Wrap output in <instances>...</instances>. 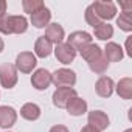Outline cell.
Here are the masks:
<instances>
[{
	"mask_svg": "<svg viewBox=\"0 0 132 132\" xmlns=\"http://www.w3.org/2000/svg\"><path fill=\"white\" fill-rule=\"evenodd\" d=\"M126 48H127V56H132V53L129 51V48H130V39L126 40Z\"/></svg>",
	"mask_w": 132,
	"mask_h": 132,
	"instance_id": "31",
	"label": "cell"
},
{
	"mask_svg": "<svg viewBox=\"0 0 132 132\" xmlns=\"http://www.w3.org/2000/svg\"><path fill=\"white\" fill-rule=\"evenodd\" d=\"M81 132H100V130H96L95 127H92V126L87 124V126H84V127L81 129Z\"/></svg>",
	"mask_w": 132,
	"mask_h": 132,
	"instance_id": "30",
	"label": "cell"
},
{
	"mask_svg": "<svg viewBox=\"0 0 132 132\" xmlns=\"http://www.w3.org/2000/svg\"><path fill=\"white\" fill-rule=\"evenodd\" d=\"M87 64H89L90 70H92L93 73H98V75L106 73V70H107V67H109V62L106 61L104 54H101L100 57H96V59H93V61H90V62H87Z\"/></svg>",
	"mask_w": 132,
	"mask_h": 132,
	"instance_id": "21",
	"label": "cell"
},
{
	"mask_svg": "<svg viewBox=\"0 0 132 132\" xmlns=\"http://www.w3.org/2000/svg\"><path fill=\"white\" fill-rule=\"evenodd\" d=\"M19 81L17 70L14 64H2L0 65V84L5 89H13Z\"/></svg>",
	"mask_w": 132,
	"mask_h": 132,
	"instance_id": "3",
	"label": "cell"
},
{
	"mask_svg": "<svg viewBox=\"0 0 132 132\" xmlns=\"http://www.w3.org/2000/svg\"><path fill=\"white\" fill-rule=\"evenodd\" d=\"M47 40H50L51 44H62L64 39H65V33H64V28L59 25V23H50L47 28H45V36H44Z\"/></svg>",
	"mask_w": 132,
	"mask_h": 132,
	"instance_id": "10",
	"label": "cell"
},
{
	"mask_svg": "<svg viewBox=\"0 0 132 132\" xmlns=\"http://www.w3.org/2000/svg\"><path fill=\"white\" fill-rule=\"evenodd\" d=\"M93 34L96 39L100 40H109L112 36H113V27L109 25L107 22H101L98 27L93 28Z\"/></svg>",
	"mask_w": 132,
	"mask_h": 132,
	"instance_id": "19",
	"label": "cell"
},
{
	"mask_svg": "<svg viewBox=\"0 0 132 132\" xmlns=\"http://www.w3.org/2000/svg\"><path fill=\"white\" fill-rule=\"evenodd\" d=\"M54 54H56V59H57L61 64H65V65L70 64V62H73L75 57H76V51H75L67 42H62V44L56 45Z\"/></svg>",
	"mask_w": 132,
	"mask_h": 132,
	"instance_id": "8",
	"label": "cell"
},
{
	"mask_svg": "<svg viewBox=\"0 0 132 132\" xmlns=\"http://www.w3.org/2000/svg\"><path fill=\"white\" fill-rule=\"evenodd\" d=\"M50 132H69V129L65 126H62V124H56V126H53L50 129Z\"/></svg>",
	"mask_w": 132,
	"mask_h": 132,
	"instance_id": "27",
	"label": "cell"
},
{
	"mask_svg": "<svg viewBox=\"0 0 132 132\" xmlns=\"http://www.w3.org/2000/svg\"><path fill=\"white\" fill-rule=\"evenodd\" d=\"M31 84L36 90H47L51 84V73L45 69H37L31 76Z\"/></svg>",
	"mask_w": 132,
	"mask_h": 132,
	"instance_id": "7",
	"label": "cell"
},
{
	"mask_svg": "<svg viewBox=\"0 0 132 132\" xmlns=\"http://www.w3.org/2000/svg\"><path fill=\"white\" fill-rule=\"evenodd\" d=\"M50 20H51V13L47 6H44L37 13L31 14V23L36 28H47L50 25Z\"/></svg>",
	"mask_w": 132,
	"mask_h": 132,
	"instance_id": "14",
	"label": "cell"
},
{
	"mask_svg": "<svg viewBox=\"0 0 132 132\" xmlns=\"http://www.w3.org/2000/svg\"><path fill=\"white\" fill-rule=\"evenodd\" d=\"M20 117L28 121H36L40 117V107L34 103H27L20 109Z\"/></svg>",
	"mask_w": 132,
	"mask_h": 132,
	"instance_id": "17",
	"label": "cell"
},
{
	"mask_svg": "<svg viewBox=\"0 0 132 132\" xmlns=\"http://www.w3.org/2000/svg\"><path fill=\"white\" fill-rule=\"evenodd\" d=\"M5 48V44H3V39L0 37V53H2V50Z\"/></svg>",
	"mask_w": 132,
	"mask_h": 132,
	"instance_id": "32",
	"label": "cell"
},
{
	"mask_svg": "<svg viewBox=\"0 0 132 132\" xmlns=\"http://www.w3.org/2000/svg\"><path fill=\"white\" fill-rule=\"evenodd\" d=\"M117 25L120 27V30L130 33L132 31V11H123L118 17H117Z\"/></svg>",
	"mask_w": 132,
	"mask_h": 132,
	"instance_id": "22",
	"label": "cell"
},
{
	"mask_svg": "<svg viewBox=\"0 0 132 132\" xmlns=\"http://www.w3.org/2000/svg\"><path fill=\"white\" fill-rule=\"evenodd\" d=\"M51 82L56 87H73L76 84V73L70 69H57L51 73Z\"/></svg>",
	"mask_w": 132,
	"mask_h": 132,
	"instance_id": "1",
	"label": "cell"
},
{
	"mask_svg": "<svg viewBox=\"0 0 132 132\" xmlns=\"http://www.w3.org/2000/svg\"><path fill=\"white\" fill-rule=\"evenodd\" d=\"M124 132H132V129H127V130H124Z\"/></svg>",
	"mask_w": 132,
	"mask_h": 132,
	"instance_id": "33",
	"label": "cell"
},
{
	"mask_svg": "<svg viewBox=\"0 0 132 132\" xmlns=\"http://www.w3.org/2000/svg\"><path fill=\"white\" fill-rule=\"evenodd\" d=\"M6 8H8L6 2H5V0H0V17H3L6 14Z\"/></svg>",
	"mask_w": 132,
	"mask_h": 132,
	"instance_id": "28",
	"label": "cell"
},
{
	"mask_svg": "<svg viewBox=\"0 0 132 132\" xmlns=\"http://www.w3.org/2000/svg\"><path fill=\"white\" fill-rule=\"evenodd\" d=\"M79 53H81L82 59H86L87 62H90V61H93V59L100 57V56L103 54V50H101L98 45H95V44H89V45H87V47H84Z\"/></svg>",
	"mask_w": 132,
	"mask_h": 132,
	"instance_id": "20",
	"label": "cell"
},
{
	"mask_svg": "<svg viewBox=\"0 0 132 132\" xmlns=\"http://www.w3.org/2000/svg\"><path fill=\"white\" fill-rule=\"evenodd\" d=\"M103 54H104V57H106L107 62H120V61L123 59V56H124V51H123V48H121L118 44H115V42H107V45H106Z\"/></svg>",
	"mask_w": 132,
	"mask_h": 132,
	"instance_id": "13",
	"label": "cell"
},
{
	"mask_svg": "<svg viewBox=\"0 0 132 132\" xmlns=\"http://www.w3.org/2000/svg\"><path fill=\"white\" fill-rule=\"evenodd\" d=\"M22 6H23V11L28 13V14H34L37 13L39 10H42L45 5L42 0H23L22 2Z\"/></svg>",
	"mask_w": 132,
	"mask_h": 132,
	"instance_id": "24",
	"label": "cell"
},
{
	"mask_svg": "<svg viewBox=\"0 0 132 132\" xmlns=\"http://www.w3.org/2000/svg\"><path fill=\"white\" fill-rule=\"evenodd\" d=\"M90 6L93 8V11H95V14L98 16L100 20H110L117 14V6H115L113 2H110V0H107V2L98 0V2L92 3Z\"/></svg>",
	"mask_w": 132,
	"mask_h": 132,
	"instance_id": "4",
	"label": "cell"
},
{
	"mask_svg": "<svg viewBox=\"0 0 132 132\" xmlns=\"http://www.w3.org/2000/svg\"><path fill=\"white\" fill-rule=\"evenodd\" d=\"M28 30V20L25 16H13V34H23Z\"/></svg>",
	"mask_w": 132,
	"mask_h": 132,
	"instance_id": "23",
	"label": "cell"
},
{
	"mask_svg": "<svg viewBox=\"0 0 132 132\" xmlns=\"http://www.w3.org/2000/svg\"><path fill=\"white\" fill-rule=\"evenodd\" d=\"M84 16H86V22H87L90 27H93V28H95V27H98V25L101 23V20L98 19V16L95 14V11H93V8H92V6H87V10H86V14H84Z\"/></svg>",
	"mask_w": 132,
	"mask_h": 132,
	"instance_id": "26",
	"label": "cell"
},
{
	"mask_svg": "<svg viewBox=\"0 0 132 132\" xmlns=\"http://www.w3.org/2000/svg\"><path fill=\"white\" fill-rule=\"evenodd\" d=\"M37 65V59L31 51H22L17 54L16 57V64L14 67L16 70H19L20 73H31Z\"/></svg>",
	"mask_w": 132,
	"mask_h": 132,
	"instance_id": "2",
	"label": "cell"
},
{
	"mask_svg": "<svg viewBox=\"0 0 132 132\" xmlns=\"http://www.w3.org/2000/svg\"><path fill=\"white\" fill-rule=\"evenodd\" d=\"M75 96H78V95H76V90L73 87H57L54 90L51 100H53V104L56 107L65 109V107H67V104H69V101L72 98H75Z\"/></svg>",
	"mask_w": 132,
	"mask_h": 132,
	"instance_id": "5",
	"label": "cell"
},
{
	"mask_svg": "<svg viewBox=\"0 0 132 132\" xmlns=\"http://www.w3.org/2000/svg\"><path fill=\"white\" fill-rule=\"evenodd\" d=\"M120 6L124 10V11H132V2H120Z\"/></svg>",
	"mask_w": 132,
	"mask_h": 132,
	"instance_id": "29",
	"label": "cell"
},
{
	"mask_svg": "<svg viewBox=\"0 0 132 132\" xmlns=\"http://www.w3.org/2000/svg\"><path fill=\"white\" fill-rule=\"evenodd\" d=\"M0 33L13 34V16L5 14L3 17H0Z\"/></svg>",
	"mask_w": 132,
	"mask_h": 132,
	"instance_id": "25",
	"label": "cell"
},
{
	"mask_svg": "<svg viewBox=\"0 0 132 132\" xmlns=\"http://www.w3.org/2000/svg\"><path fill=\"white\" fill-rule=\"evenodd\" d=\"M67 112L70 113V115H73V117H79V115H82V113H86L87 112V103L82 100V98H79V96H75V98H72L70 101H69V104H67Z\"/></svg>",
	"mask_w": 132,
	"mask_h": 132,
	"instance_id": "15",
	"label": "cell"
},
{
	"mask_svg": "<svg viewBox=\"0 0 132 132\" xmlns=\"http://www.w3.org/2000/svg\"><path fill=\"white\" fill-rule=\"evenodd\" d=\"M87 121H89V126L95 127L96 130H106L110 124L109 121V117L103 112V110H93V112H89V117H87Z\"/></svg>",
	"mask_w": 132,
	"mask_h": 132,
	"instance_id": "9",
	"label": "cell"
},
{
	"mask_svg": "<svg viewBox=\"0 0 132 132\" xmlns=\"http://www.w3.org/2000/svg\"><path fill=\"white\" fill-rule=\"evenodd\" d=\"M113 89H115V84H113V79L109 78V76H101L96 84H95V92L98 96L101 98H109L112 93H113Z\"/></svg>",
	"mask_w": 132,
	"mask_h": 132,
	"instance_id": "11",
	"label": "cell"
},
{
	"mask_svg": "<svg viewBox=\"0 0 132 132\" xmlns=\"http://www.w3.org/2000/svg\"><path fill=\"white\" fill-rule=\"evenodd\" d=\"M53 51V44L50 40H47L44 36L37 37L36 44H34V56L37 57H48Z\"/></svg>",
	"mask_w": 132,
	"mask_h": 132,
	"instance_id": "16",
	"label": "cell"
},
{
	"mask_svg": "<svg viewBox=\"0 0 132 132\" xmlns=\"http://www.w3.org/2000/svg\"><path fill=\"white\" fill-rule=\"evenodd\" d=\"M17 121V112L10 106H0V127H11Z\"/></svg>",
	"mask_w": 132,
	"mask_h": 132,
	"instance_id": "12",
	"label": "cell"
},
{
	"mask_svg": "<svg viewBox=\"0 0 132 132\" xmlns=\"http://www.w3.org/2000/svg\"><path fill=\"white\" fill-rule=\"evenodd\" d=\"M92 34H89L87 31H75L67 37V44L76 51V50H82L84 47H87L89 44H92Z\"/></svg>",
	"mask_w": 132,
	"mask_h": 132,
	"instance_id": "6",
	"label": "cell"
},
{
	"mask_svg": "<svg viewBox=\"0 0 132 132\" xmlns=\"http://www.w3.org/2000/svg\"><path fill=\"white\" fill-rule=\"evenodd\" d=\"M117 93L120 98L123 100H130L132 98V79L130 78H123L118 81L117 87H115Z\"/></svg>",
	"mask_w": 132,
	"mask_h": 132,
	"instance_id": "18",
	"label": "cell"
}]
</instances>
